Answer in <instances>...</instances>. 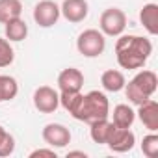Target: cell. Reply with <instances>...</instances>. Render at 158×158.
I'll use <instances>...</instances> for the list:
<instances>
[{
    "label": "cell",
    "instance_id": "6",
    "mask_svg": "<svg viewBox=\"0 0 158 158\" xmlns=\"http://www.w3.org/2000/svg\"><path fill=\"white\" fill-rule=\"evenodd\" d=\"M34 106L41 114H54L60 106V93L50 86H39L34 91Z\"/></svg>",
    "mask_w": 158,
    "mask_h": 158
},
{
    "label": "cell",
    "instance_id": "7",
    "mask_svg": "<svg viewBox=\"0 0 158 158\" xmlns=\"http://www.w3.org/2000/svg\"><path fill=\"white\" fill-rule=\"evenodd\" d=\"M60 6L52 0H41L34 8V21L41 28H50L58 23L60 19Z\"/></svg>",
    "mask_w": 158,
    "mask_h": 158
},
{
    "label": "cell",
    "instance_id": "8",
    "mask_svg": "<svg viewBox=\"0 0 158 158\" xmlns=\"http://www.w3.org/2000/svg\"><path fill=\"white\" fill-rule=\"evenodd\" d=\"M41 136H43V141L48 147H52V149H63V147H67L71 143V132L61 123H48V125H45Z\"/></svg>",
    "mask_w": 158,
    "mask_h": 158
},
{
    "label": "cell",
    "instance_id": "4",
    "mask_svg": "<svg viewBox=\"0 0 158 158\" xmlns=\"http://www.w3.org/2000/svg\"><path fill=\"white\" fill-rule=\"evenodd\" d=\"M106 48V35L101 30L88 28L76 39V50L84 58H99Z\"/></svg>",
    "mask_w": 158,
    "mask_h": 158
},
{
    "label": "cell",
    "instance_id": "23",
    "mask_svg": "<svg viewBox=\"0 0 158 158\" xmlns=\"http://www.w3.org/2000/svg\"><path fill=\"white\" fill-rule=\"evenodd\" d=\"M37 156H47V158H56V151L54 149H35L30 152V158H37Z\"/></svg>",
    "mask_w": 158,
    "mask_h": 158
},
{
    "label": "cell",
    "instance_id": "22",
    "mask_svg": "<svg viewBox=\"0 0 158 158\" xmlns=\"http://www.w3.org/2000/svg\"><path fill=\"white\" fill-rule=\"evenodd\" d=\"M141 152L147 156V158H156L158 154V136L154 132L147 134L141 141Z\"/></svg>",
    "mask_w": 158,
    "mask_h": 158
},
{
    "label": "cell",
    "instance_id": "12",
    "mask_svg": "<svg viewBox=\"0 0 158 158\" xmlns=\"http://www.w3.org/2000/svg\"><path fill=\"white\" fill-rule=\"evenodd\" d=\"M136 115L139 117L141 125L149 130V132H156L158 130V102L154 99H149L145 102H141L138 106Z\"/></svg>",
    "mask_w": 158,
    "mask_h": 158
},
{
    "label": "cell",
    "instance_id": "13",
    "mask_svg": "<svg viewBox=\"0 0 158 158\" xmlns=\"http://www.w3.org/2000/svg\"><path fill=\"white\" fill-rule=\"evenodd\" d=\"M139 23L147 30L149 35L158 34V4L149 2L139 10Z\"/></svg>",
    "mask_w": 158,
    "mask_h": 158
},
{
    "label": "cell",
    "instance_id": "16",
    "mask_svg": "<svg viewBox=\"0 0 158 158\" xmlns=\"http://www.w3.org/2000/svg\"><path fill=\"white\" fill-rule=\"evenodd\" d=\"M4 34H6V39L11 43H19V41H24L26 35H28V24L17 17V19H11L4 24Z\"/></svg>",
    "mask_w": 158,
    "mask_h": 158
},
{
    "label": "cell",
    "instance_id": "18",
    "mask_svg": "<svg viewBox=\"0 0 158 158\" xmlns=\"http://www.w3.org/2000/svg\"><path fill=\"white\" fill-rule=\"evenodd\" d=\"M21 13H23L21 0H0V23L2 24L21 17Z\"/></svg>",
    "mask_w": 158,
    "mask_h": 158
},
{
    "label": "cell",
    "instance_id": "2",
    "mask_svg": "<svg viewBox=\"0 0 158 158\" xmlns=\"http://www.w3.org/2000/svg\"><path fill=\"white\" fill-rule=\"evenodd\" d=\"M71 115L76 121H84V123H93L97 119H104L110 115V102L108 97L102 91H89V93H82L78 99L76 106L71 110Z\"/></svg>",
    "mask_w": 158,
    "mask_h": 158
},
{
    "label": "cell",
    "instance_id": "9",
    "mask_svg": "<svg viewBox=\"0 0 158 158\" xmlns=\"http://www.w3.org/2000/svg\"><path fill=\"white\" fill-rule=\"evenodd\" d=\"M60 13L63 15L65 21L78 24L88 17L89 4H88V0H63L60 6Z\"/></svg>",
    "mask_w": 158,
    "mask_h": 158
},
{
    "label": "cell",
    "instance_id": "20",
    "mask_svg": "<svg viewBox=\"0 0 158 158\" xmlns=\"http://www.w3.org/2000/svg\"><path fill=\"white\" fill-rule=\"evenodd\" d=\"M15 152V138L0 125V158H6Z\"/></svg>",
    "mask_w": 158,
    "mask_h": 158
},
{
    "label": "cell",
    "instance_id": "3",
    "mask_svg": "<svg viewBox=\"0 0 158 158\" xmlns=\"http://www.w3.org/2000/svg\"><path fill=\"white\" fill-rule=\"evenodd\" d=\"M156 88H158V76L154 71H149V69H143L139 71L128 84H125V93H127V99L139 106L141 102L149 101L154 93H156Z\"/></svg>",
    "mask_w": 158,
    "mask_h": 158
},
{
    "label": "cell",
    "instance_id": "19",
    "mask_svg": "<svg viewBox=\"0 0 158 158\" xmlns=\"http://www.w3.org/2000/svg\"><path fill=\"white\" fill-rule=\"evenodd\" d=\"M19 93V84L13 76L0 74V102L13 101Z\"/></svg>",
    "mask_w": 158,
    "mask_h": 158
},
{
    "label": "cell",
    "instance_id": "1",
    "mask_svg": "<svg viewBox=\"0 0 158 158\" xmlns=\"http://www.w3.org/2000/svg\"><path fill=\"white\" fill-rule=\"evenodd\" d=\"M152 54V43L141 35H119L115 41V58L123 69H139Z\"/></svg>",
    "mask_w": 158,
    "mask_h": 158
},
{
    "label": "cell",
    "instance_id": "24",
    "mask_svg": "<svg viewBox=\"0 0 158 158\" xmlns=\"http://www.w3.org/2000/svg\"><path fill=\"white\" fill-rule=\"evenodd\" d=\"M71 156H82V158H86L88 154H86L84 151H69V152H67V158H71Z\"/></svg>",
    "mask_w": 158,
    "mask_h": 158
},
{
    "label": "cell",
    "instance_id": "21",
    "mask_svg": "<svg viewBox=\"0 0 158 158\" xmlns=\"http://www.w3.org/2000/svg\"><path fill=\"white\" fill-rule=\"evenodd\" d=\"M15 60V50L6 37H0V69L10 67Z\"/></svg>",
    "mask_w": 158,
    "mask_h": 158
},
{
    "label": "cell",
    "instance_id": "17",
    "mask_svg": "<svg viewBox=\"0 0 158 158\" xmlns=\"http://www.w3.org/2000/svg\"><path fill=\"white\" fill-rule=\"evenodd\" d=\"M136 121V112L128 104H117L112 112V123L119 128H130Z\"/></svg>",
    "mask_w": 158,
    "mask_h": 158
},
{
    "label": "cell",
    "instance_id": "5",
    "mask_svg": "<svg viewBox=\"0 0 158 158\" xmlns=\"http://www.w3.org/2000/svg\"><path fill=\"white\" fill-rule=\"evenodd\" d=\"M99 28L108 37H119L127 28V15L119 8H108L101 13Z\"/></svg>",
    "mask_w": 158,
    "mask_h": 158
},
{
    "label": "cell",
    "instance_id": "11",
    "mask_svg": "<svg viewBox=\"0 0 158 158\" xmlns=\"http://www.w3.org/2000/svg\"><path fill=\"white\" fill-rule=\"evenodd\" d=\"M84 73L76 67H67L58 74V89L61 91H82Z\"/></svg>",
    "mask_w": 158,
    "mask_h": 158
},
{
    "label": "cell",
    "instance_id": "14",
    "mask_svg": "<svg viewBox=\"0 0 158 158\" xmlns=\"http://www.w3.org/2000/svg\"><path fill=\"white\" fill-rule=\"evenodd\" d=\"M114 127H115V125H114L112 121H108V117L97 119V121L89 123V136H91V139H93L95 143L106 145V141H108V138H110Z\"/></svg>",
    "mask_w": 158,
    "mask_h": 158
},
{
    "label": "cell",
    "instance_id": "10",
    "mask_svg": "<svg viewBox=\"0 0 158 158\" xmlns=\"http://www.w3.org/2000/svg\"><path fill=\"white\" fill-rule=\"evenodd\" d=\"M134 143H136L134 132L130 128H119V127H114V130L106 141V145L114 152H128V151H132Z\"/></svg>",
    "mask_w": 158,
    "mask_h": 158
},
{
    "label": "cell",
    "instance_id": "15",
    "mask_svg": "<svg viewBox=\"0 0 158 158\" xmlns=\"http://www.w3.org/2000/svg\"><path fill=\"white\" fill-rule=\"evenodd\" d=\"M101 84L106 91L110 93H117L121 89H125V84H127V78L121 71L117 69H108L101 74Z\"/></svg>",
    "mask_w": 158,
    "mask_h": 158
}]
</instances>
